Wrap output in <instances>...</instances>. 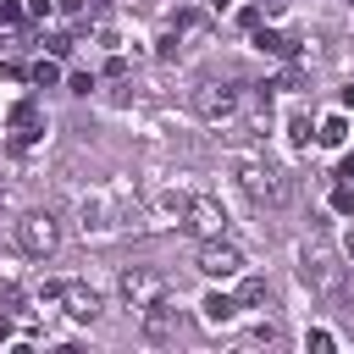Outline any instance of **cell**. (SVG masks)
I'll return each instance as SVG.
<instances>
[{
  "instance_id": "obj_1",
  "label": "cell",
  "mask_w": 354,
  "mask_h": 354,
  "mask_svg": "<svg viewBox=\"0 0 354 354\" xmlns=\"http://www.w3.org/2000/svg\"><path fill=\"white\" fill-rule=\"evenodd\" d=\"M238 183H243V194H249L254 205H288V199H293L288 171H277V166H266V160H238Z\"/></svg>"
},
{
  "instance_id": "obj_2",
  "label": "cell",
  "mask_w": 354,
  "mask_h": 354,
  "mask_svg": "<svg viewBox=\"0 0 354 354\" xmlns=\"http://www.w3.org/2000/svg\"><path fill=\"white\" fill-rule=\"evenodd\" d=\"M299 282L310 288V293H343V266H337V254L326 249V243H304V254H299Z\"/></svg>"
},
{
  "instance_id": "obj_3",
  "label": "cell",
  "mask_w": 354,
  "mask_h": 354,
  "mask_svg": "<svg viewBox=\"0 0 354 354\" xmlns=\"http://www.w3.org/2000/svg\"><path fill=\"white\" fill-rule=\"evenodd\" d=\"M238 105H243V94H238L232 83H199V88H194V116H199V122H210V127L232 122V116H238Z\"/></svg>"
},
{
  "instance_id": "obj_4",
  "label": "cell",
  "mask_w": 354,
  "mask_h": 354,
  "mask_svg": "<svg viewBox=\"0 0 354 354\" xmlns=\"http://www.w3.org/2000/svg\"><path fill=\"white\" fill-rule=\"evenodd\" d=\"M55 243H61V227H55V216L33 210V216H22V221H17V249H22V254L44 260V254H55Z\"/></svg>"
},
{
  "instance_id": "obj_5",
  "label": "cell",
  "mask_w": 354,
  "mask_h": 354,
  "mask_svg": "<svg viewBox=\"0 0 354 354\" xmlns=\"http://www.w3.org/2000/svg\"><path fill=\"white\" fill-rule=\"evenodd\" d=\"M116 293H122V304L144 310L149 299H160V293H166V282H160V271H149V266H133V271H122V277H116Z\"/></svg>"
},
{
  "instance_id": "obj_6",
  "label": "cell",
  "mask_w": 354,
  "mask_h": 354,
  "mask_svg": "<svg viewBox=\"0 0 354 354\" xmlns=\"http://www.w3.org/2000/svg\"><path fill=\"white\" fill-rule=\"evenodd\" d=\"M144 337H149V343H171V337H183V310H177L166 293L144 304Z\"/></svg>"
},
{
  "instance_id": "obj_7",
  "label": "cell",
  "mask_w": 354,
  "mask_h": 354,
  "mask_svg": "<svg viewBox=\"0 0 354 354\" xmlns=\"http://www.w3.org/2000/svg\"><path fill=\"white\" fill-rule=\"evenodd\" d=\"M205 277H216V282H227V277H238L243 271V254H238V243H221V238H205V249H199V260H194Z\"/></svg>"
},
{
  "instance_id": "obj_8",
  "label": "cell",
  "mask_w": 354,
  "mask_h": 354,
  "mask_svg": "<svg viewBox=\"0 0 354 354\" xmlns=\"http://www.w3.org/2000/svg\"><path fill=\"white\" fill-rule=\"evenodd\" d=\"M183 227H188L194 238H221V227H227V210H221V199H210V194H194V205H188Z\"/></svg>"
},
{
  "instance_id": "obj_9",
  "label": "cell",
  "mask_w": 354,
  "mask_h": 354,
  "mask_svg": "<svg viewBox=\"0 0 354 354\" xmlns=\"http://www.w3.org/2000/svg\"><path fill=\"white\" fill-rule=\"evenodd\" d=\"M61 304H66L72 321H94V315H100V293L83 288V282H66V288H61Z\"/></svg>"
},
{
  "instance_id": "obj_10",
  "label": "cell",
  "mask_w": 354,
  "mask_h": 354,
  "mask_svg": "<svg viewBox=\"0 0 354 354\" xmlns=\"http://www.w3.org/2000/svg\"><path fill=\"white\" fill-rule=\"evenodd\" d=\"M77 216H83V232H105V227H116V205H111L105 194H88V199L77 205Z\"/></svg>"
},
{
  "instance_id": "obj_11",
  "label": "cell",
  "mask_w": 354,
  "mask_h": 354,
  "mask_svg": "<svg viewBox=\"0 0 354 354\" xmlns=\"http://www.w3.org/2000/svg\"><path fill=\"white\" fill-rule=\"evenodd\" d=\"M254 50H260V55H277V61H293V55H299V39H288V33L254 22Z\"/></svg>"
},
{
  "instance_id": "obj_12",
  "label": "cell",
  "mask_w": 354,
  "mask_h": 354,
  "mask_svg": "<svg viewBox=\"0 0 354 354\" xmlns=\"http://www.w3.org/2000/svg\"><path fill=\"white\" fill-rule=\"evenodd\" d=\"M6 122H11V127H17V138H22V144H28V138H39V133H44V116H39V105H33V100H17V105H11V116H6Z\"/></svg>"
},
{
  "instance_id": "obj_13",
  "label": "cell",
  "mask_w": 354,
  "mask_h": 354,
  "mask_svg": "<svg viewBox=\"0 0 354 354\" xmlns=\"http://www.w3.org/2000/svg\"><path fill=\"white\" fill-rule=\"evenodd\" d=\"M315 138H321L326 149H343V144H348V116H343V111H332V116L315 127Z\"/></svg>"
},
{
  "instance_id": "obj_14",
  "label": "cell",
  "mask_w": 354,
  "mask_h": 354,
  "mask_svg": "<svg viewBox=\"0 0 354 354\" xmlns=\"http://www.w3.org/2000/svg\"><path fill=\"white\" fill-rule=\"evenodd\" d=\"M232 299H238V310H260V304H271V288H266L260 277H243Z\"/></svg>"
},
{
  "instance_id": "obj_15",
  "label": "cell",
  "mask_w": 354,
  "mask_h": 354,
  "mask_svg": "<svg viewBox=\"0 0 354 354\" xmlns=\"http://www.w3.org/2000/svg\"><path fill=\"white\" fill-rule=\"evenodd\" d=\"M188 205H194V194H183V188H160V194H155V210H160V216H177V221H183Z\"/></svg>"
},
{
  "instance_id": "obj_16",
  "label": "cell",
  "mask_w": 354,
  "mask_h": 354,
  "mask_svg": "<svg viewBox=\"0 0 354 354\" xmlns=\"http://www.w3.org/2000/svg\"><path fill=\"white\" fill-rule=\"evenodd\" d=\"M199 310H205V321H216V326H221V321H232V315H238V299H232V293H205V304H199Z\"/></svg>"
},
{
  "instance_id": "obj_17",
  "label": "cell",
  "mask_w": 354,
  "mask_h": 354,
  "mask_svg": "<svg viewBox=\"0 0 354 354\" xmlns=\"http://www.w3.org/2000/svg\"><path fill=\"white\" fill-rule=\"evenodd\" d=\"M310 133H315V127H310V116H304V111H293V116H288V144H293V149H310Z\"/></svg>"
},
{
  "instance_id": "obj_18",
  "label": "cell",
  "mask_w": 354,
  "mask_h": 354,
  "mask_svg": "<svg viewBox=\"0 0 354 354\" xmlns=\"http://www.w3.org/2000/svg\"><path fill=\"white\" fill-rule=\"evenodd\" d=\"M28 83H39V88H55V83H61V66H55V61H33V66H28Z\"/></svg>"
},
{
  "instance_id": "obj_19",
  "label": "cell",
  "mask_w": 354,
  "mask_h": 354,
  "mask_svg": "<svg viewBox=\"0 0 354 354\" xmlns=\"http://www.w3.org/2000/svg\"><path fill=\"white\" fill-rule=\"evenodd\" d=\"M66 88H72V94H94V72H72Z\"/></svg>"
},
{
  "instance_id": "obj_20",
  "label": "cell",
  "mask_w": 354,
  "mask_h": 354,
  "mask_svg": "<svg viewBox=\"0 0 354 354\" xmlns=\"http://www.w3.org/2000/svg\"><path fill=\"white\" fill-rule=\"evenodd\" d=\"M44 50H50V55H66L72 39H66V33H44Z\"/></svg>"
},
{
  "instance_id": "obj_21",
  "label": "cell",
  "mask_w": 354,
  "mask_h": 354,
  "mask_svg": "<svg viewBox=\"0 0 354 354\" xmlns=\"http://www.w3.org/2000/svg\"><path fill=\"white\" fill-rule=\"evenodd\" d=\"M304 348H315V354H326V348H332V332H321V326H315V332L304 337Z\"/></svg>"
},
{
  "instance_id": "obj_22",
  "label": "cell",
  "mask_w": 354,
  "mask_h": 354,
  "mask_svg": "<svg viewBox=\"0 0 354 354\" xmlns=\"http://www.w3.org/2000/svg\"><path fill=\"white\" fill-rule=\"evenodd\" d=\"M337 183H348V188H354V155H343V160H337Z\"/></svg>"
},
{
  "instance_id": "obj_23",
  "label": "cell",
  "mask_w": 354,
  "mask_h": 354,
  "mask_svg": "<svg viewBox=\"0 0 354 354\" xmlns=\"http://www.w3.org/2000/svg\"><path fill=\"white\" fill-rule=\"evenodd\" d=\"M111 11V0H83V17H105Z\"/></svg>"
},
{
  "instance_id": "obj_24",
  "label": "cell",
  "mask_w": 354,
  "mask_h": 354,
  "mask_svg": "<svg viewBox=\"0 0 354 354\" xmlns=\"http://www.w3.org/2000/svg\"><path fill=\"white\" fill-rule=\"evenodd\" d=\"M288 11V0H260V17H282Z\"/></svg>"
},
{
  "instance_id": "obj_25",
  "label": "cell",
  "mask_w": 354,
  "mask_h": 354,
  "mask_svg": "<svg viewBox=\"0 0 354 354\" xmlns=\"http://www.w3.org/2000/svg\"><path fill=\"white\" fill-rule=\"evenodd\" d=\"M28 17H39V22H44V17H50V0H28Z\"/></svg>"
},
{
  "instance_id": "obj_26",
  "label": "cell",
  "mask_w": 354,
  "mask_h": 354,
  "mask_svg": "<svg viewBox=\"0 0 354 354\" xmlns=\"http://www.w3.org/2000/svg\"><path fill=\"white\" fill-rule=\"evenodd\" d=\"M343 254H348V260H354V227H348V238H343Z\"/></svg>"
},
{
  "instance_id": "obj_27",
  "label": "cell",
  "mask_w": 354,
  "mask_h": 354,
  "mask_svg": "<svg viewBox=\"0 0 354 354\" xmlns=\"http://www.w3.org/2000/svg\"><path fill=\"white\" fill-rule=\"evenodd\" d=\"M6 337H11V321H6V315H0V343H6Z\"/></svg>"
},
{
  "instance_id": "obj_28",
  "label": "cell",
  "mask_w": 354,
  "mask_h": 354,
  "mask_svg": "<svg viewBox=\"0 0 354 354\" xmlns=\"http://www.w3.org/2000/svg\"><path fill=\"white\" fill-rule=\"evenodd\" d=\"M227 6H232V0H210V11H227Z\"/></svg>"
},
{
  "instance_id": "obj_29",
  "label": "cell",
  "mask_w": 354,
  "mask_h": 354,
  "mask_svg": "<svg viewBox=\"0 0 354 354\" xmlns=\"http://www.w3.org/2000/svg\"><path fill=\"white\" fill-rule=\"evenodd\" d=\"M0 205H6V183H0Z\"/></svg>"
},
{
  "instance_id": "obj_30",
  "label": "cell",
  "mask_w": 354,
  "mask_h": 354,
  "mask_svg": "<svg viewBox=\"0 0 354 354\" xmlns=\"http://www.w3.org/2000/svg\"><path fill=\"white\" fill-rule=\"evenodd\" d=\"M348 6H354V0H348Z\"/></svg>"
}]
</instances>
